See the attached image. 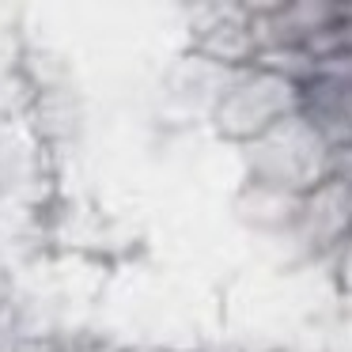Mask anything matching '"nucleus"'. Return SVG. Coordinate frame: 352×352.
<instances>
[]
</instances>
